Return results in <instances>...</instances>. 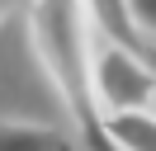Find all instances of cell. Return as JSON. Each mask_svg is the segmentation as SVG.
Here are the masks:
<instances>
[{
	"label": "cell",
	"instance_id": "6da1fadb",
	"mask_svg": "<svg viewBox=\"0 0 156 151\" xmlns=\"http://www.w3.org/2000/svg\"><path fill=\"white\" fill-rule=\"evenodd\" d=\"M24 28H29V52L38 61V71L48 76L52 94L80 128L85 146L114 151L99 104H95V43H90L95 24H90L85 0H29Z\"/></svg>",
	"mask_w": 156,
	"mask_h": 151
},
{
	"label": "cell",
	"instance_id": "7a4b0ae2",
	"mask_svg": "<svg viewBox=\"0 0 156 151\" xmlns=\"http://www.w3.org/2000/svg\"><path fill=\"white\" fill-rule=\"evenodd\" d=\"M95 104H99V118L151 109L156 104V66L133 47L99 38L95 43Z\"/></svg>",
	"mask_w": 156,
	"mask_h": 151
},
{
	"label": "cell",
	"instance_id": "3957f363",
	"mask_svg": "<svg viewBox=\"0 0 156 151\" xmlns=\"http://www.w3.org/2000/svg\"><path fill=\"white\" fill-rule=\"evenodd\" d=\"M85 9H90V24H95V33L104 38V43H118V47H133V52H142L147 57V38H142V28H137V19H133V9H128V0H85Z\"/></svg>",
	"mask_w": 156,
	"mask_h": 151
},
{
	"label": "cell",
	"instance_id": "277c9868",
	"mask_svg": "<svg viewBox=\"0 0 156 151\" xmlns=\"http://www.w3.org/2000/svg\"><path fill=\"white\" fill-rule=\"evenodd\" d=\"M104 132L114 151H156V109H133L104 118Z\"/></svg>",
	"mask_w": 156,
	"mask_h": 151
},
{
	"label": "cell",
	"instance_id": "5b68a950",
	"mask_svg": "<svg viewBox=\"0 0 156 151\" xmlns=\"http://www.w3.org/2000/svg\"><path fill=\"white\" fill-rule=\"evenodd\" d=\"M0 151H71V142L62 132L43 128V123H24V118H10L0 128Z\"/></svg>",
	"mask_w": 156,
	"mask_h": 151
},
{
	"label": "cell",
	"instance_id": "8992f818",
	"mask_svg": "<svg viewBox=\"0 0 156 151\" xmlns=\"http://www.w3.org/2000/svg\"><path fill=\"white\" fill-rule=\"evenodd\" d=\"M128 9H133L142 38H151V33H156V0H128Z\"/></svg>",
	"mask_w": 156,
	"mask_h": 151
},
{
	"label": "cell",
	"instance_id": "52a82bcc",
	"mask_svg": "<svg viewBox=\"0 0 156 151\" xmlns=\"http://www.w3.org/2000/svg\"><path fill=\"white\" fill-rule=\"evenodd\" d=\"M151 109H156V104H151Z\"/></svg>",
	"mask_w": 156,
	"mask_h": 151
}]
</instances>
